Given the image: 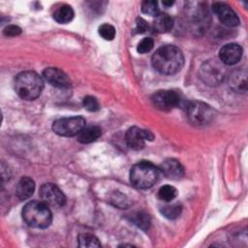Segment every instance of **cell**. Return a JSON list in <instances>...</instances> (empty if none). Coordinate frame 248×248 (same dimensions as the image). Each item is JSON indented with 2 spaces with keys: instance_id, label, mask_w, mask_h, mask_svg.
I'll use <instances>...</instances> for the list:
<instances>
[{
  "instance_id": "obj_1",
  "label": "cell",
  "mask_w": 248,
  "mask_h": 248,
  "mask_svg": "<svg viewBox=\"0 0 248 248\" xmlns=\"http://www.w3.org/2000/svg\"><path fill=\"white\" fill-rule=\"evenodd\" d=\"M152 65L156 71L164 75H174L184 65L182 51L172 45H166L159 47L151 58Z\"/></svg>"
},
{
  "instance_id": "obj_2",
  "label": "cell",
  "mask_w": 248,
  "mask_h": 248,
  "mask_svg": "<svg viewBox=\"0 0 248 248\" xmlns=\"http://www.w3.org/2000/svg\"><path fill=\"white\" fill-rule=\"evenodd\" d=\"M43 88L44 80L36 72L25 71L16 77L15 89L21 99L35 100L41 95Z\"/></svg>"
},
{
  "instance_id": "obj_3",
  "label": "cell",
  "mask_w": 248,
  "mask_h": 248,
  "mask_svg": "<svg viewBox=\"0 0 248 248\" xmlns=\"http://www.w3.org/2000/svg\"><path fill=\"white\" fill-rule=\"evenodd\" d=\"M22 218L30 227L46 229L52 221V214L48 205L44 202L32 201L23 206Z\"/></svg>"
},
{
  "instance_id": "obj_4",
  "label": "cell",
  "mask_w": 248,
  "mask_h": 248,
  "mask_svg": "<svg viewBox=\"0 0 248 248\" xmlns=\"http://www.w3.org/2000/svg\"><path fill=\"white\" fill-rule=\"evenodd\" d=\"M159 176V170L149 162L135 164L130 171L131 183L139 189H146L153 186Z\"/></svg>"
},
{
  "instance_id": "obj_5",
  "label": "cell",
  "mask_w": 248,
  "mask_h": 248,
  "mask_svg": "<svg viewBox=\"0 0 248 248\" xmlns=\"http://www.w3.org/2000/svg\"><path fill=\"white\" fill-rule=\"evenodd\" d=\"M186 112L190 122L199 126L210 123L215 115V112L211 107L199 101L190 103L186 108Z\"/></svg>"
},
{
  "instance_id": "obj_6",
  "label": "cell",
  "mask_w": 248,
  "mask_h": 248,
  "mask_svg": "<svg viewBox=\"0 0 248 248\" xmlns=\"http://www.w3.org/2000/svg\"><path fill=\"white\" fill-rule=\"evenodd\" d=\"M84 127L85 119L81 116L59 118L52 124L53 132L62 137L78 136Z\"/></svg>"
},
{
  "instance_id": "obj_7",
  "label": "cell",
  "mask_w": 248,
  "mask_h": 248,
  "mask_svg": "<svg viewBox=\"0 0 248 248\" xmlns=\"http://www.w3.org/2000/svg\"><path fill=\"white\" fill-rule=\"evenodd\" d=\"M40 196L48 206L61 207L66 202V197L62 190L52 183L43 184L40 188Z\"/></svg>"
},
{
  "instance_id": "obj_8",
  "label": "cell",
  "mask_w": 248,
  "mask_h": 248,
  "mask_svg": "<svg viewBox=\"0 0 248 248\" xmlns=\"http://www.w3.org/2000/svg\"><path fill=\"white\" fill-rule=\"evenodd\" d=\"M201 77L207 84L216 85L224 78V68L218 61H206L201 68Z\"/></svg>"
},
{
  "instance_id": "obj_9",
  "label": "cell",
  "mask_w": 248,
  "mask_h": 248,
  "mask_svg": "<svg viewBox=\"0 0 248 248\" xmlns=\"http://www.w3.org/2000/svg\"><path fill=\"white\" fill-rule=\"evenodd\" d=\"M151 102L160 110H170L179 104V96L172 90H160L152 95Z\"/></svg>"
},
{
  "instance_id": "obj_10",
  "label": "cell",
  "mask_w": 248,
  "mask_h": 248,
  "mask_svg": "<svg viewBox=\"0 0 248 248\" xmlns=\"http://www.w3.org/2000/svg\"><path fill=\"white\" fill-rule=\"evenodd\" d=\"M154 136L151 132L140 129L139 127H131L126 132V142L128 146L134 150H140L143 148L145 140H152Z\"/></svg>"
},
{
  "instance_id": "obj_11",
  "label": "cell",
  "mask_w": 248,
  "mask_h": 248,
  "mask_svg": "<svg viewBox=\"0 0 248 248\" xmlns=\"http://www.w3.org/2000/svg\"><path fill=\"white\" fill-rule=\"evenodd\" d=\"M212 9L219 17L220 21L225 25L233 27L239 24V18L236 13L228 4L224 2H214Z\"/></svg>"
},
{
  "instance_id": "obj_12",
  "label": "cell",
  "mask_w": 248,
  "mask_h": 248,
  "mask_svg": "<svg viewBox=\"0 0 248 248\" xmlns=\"http://www.w3.org/2000/svg\"><path fill=\"white\" fill-rule=\"evenodd\" d=\"M44 78L52 86L58 88H68L71 84L68 76L60 69L49 67L43 72Z\"/></svg>"
},
{
  "instance_id": "obj_13",
  "label": "cell",
  "mask_w": 248,
  "mask_h": 248,
  "mask_svg": "<svg viewBox=\"0 0 248 248\" xmlns=\"http://www.w3.org/2000/svg\"><path fill=\"white\" fill-rule=\"evenodd\" d=\"M242 47L237 44H228L221 47L219 59L225 65L236 64L242 57Z\"/></svg>"
},
{
  "instance_id": "obj_14",
  "label": "cell",
  "mask_w": 248,
  "mask_h": 248,
  "mask_svg": "<svg viewBox=\"0 0 248 248\" xmlns=\"http://www.w3.org/2000/svg\"><path fill=\"white\" fill-rule=\"evenodd\" d=\"M160 170L170 179H179L184 175V169L179 161L169 158L166 159L160 166Z\"/></svg>"
},
{
  "instance_id": "obj_15",
  "label": "cell",
  "mask_w": 248,
  "mask_h": 248,
  "mask_svg": "<svg viewBox=\"0 0 248 248\" xmlns=\"http://www.w3.org/2000/svg\"><path fill=\"white\" fill-rule=\"evenodd\" d=\"M34 191H35V182L33 181V179L27 176L21 177L16 189L17 198L22 201L27 200L33 195Z\"/></svg>"
},
{
  "instance_id": "obj_16",
  "label": "cell",
  "mask_w": 248,
  "mask_h": 248,
  "mask_svg": "<svg viewBox=\"0 0 248 248\" xmlns=\"http://www.w3.org/2000/svg\"><path fill=\"white\" fill-rule=\"evenodd\" d=\"M173 26V19L166 13H159L155 16L153 21V29L157 33H166L171 30Z\"/></svg>"
},
{
  "instance_id": "obj_17",
  "label": "cell",
  "mask_w": 248,
  "mask_h": 248,
  "mask_svg": "<svg viewBox=\"0 0 248 248\" xmlns=\"http://www.w3.org/2000/svg\"><path fill=\"white\" fill-rule=\"evenodd\" d=\"M102 135V130L98 126H85L78 135V140L81 143L95 141Z\"/></svg>"
},
{
  "instance_id": "obj_18",
  "label": "cell",
  "mask_w": 248,
  "mask_h": 248,
  "mask_svg": "<svg viewBox=\"0 0 248 248\" xmlns=\"http://www.w3.org/2000/svg\"><path fill=\"white\" fill-rule=\"evenodd\" d=\"M246 72H241L240 70H236L232 72L229 77V85L232 89L235 91H241L246 89L247 85V78Z\"/></svg>"
},
{
  "instance_id": "obj_19",
  "label": "cell",
  "mask_w": 248,
  "mask_h": 248,
  "mask_svg": "<svg viewBox=\"0 0 248 248\" xmlns=\"http://www.w3.org/2000/svg\"><path fill=\"white\" fill-rule=\"evenodd\" d=\"M74 10L69 5L58 7L53 13V18L58 23H68L74 18Z\"/></svg>"
},
{
  "instance_id": "obj_20",
  "label": "cell",
  "mask_w": 248,
  "mask_h": 248,
  "mask_svg": "<svg viewBox=\"0 0 248 248\" xmlns=\"http://www.w3.org/2000/svg\"><path fill=\"white\" fill-rule=\"evenodd\" d=\"M177 196V190L171 185H164L158 191V198L163 202H171Z\"/></svg>"
},
{
  "instance_id": "obj_21",
  "label": "cell",
  "mask_w": 248,
  "mask_h": 248,
  "mask_svg": "<svg viewBox=\"0 0 248 248\" xmlns=\"http://www.w3.org/2000/svg\"><path fill=\"white\" fill-rule=\"evenodd\" d=\"M78 246L80 247H101L99 239L90 233H81L78 237Z\"/></svg>"
},
{
  "instance_id": "obj_22",
  "label": "cell",
  "mask_w": 248,
  "mask_h": 248,
  "mask_svg": "<svg viewBox=\"0 0 248 248\" xmlns=\"http://www.w3.org/2000/svg\"><path fill=\"white\" fill-rule=\"evenodd\" d=\"M182 211V207L178 203L167 204L161 208V213L168 219L177 218Z\"/></svg>"
},
{
  "instance_id": "obj_23",
  "label": "cell",
  "mask_w": 248,
  "mask_h": 248,
  "mask_svg": "<svg viewBox=\"0 0 248 248\" xmlns=\"http://www.w3.org/2000/svg\"><path fill=\"white\" fill-rule=\"evenodd\" d=\"M141 11L143 14L148 16H157L159 12L158 2L153 0H145L141 3Z\"/></svg>"
},
{
  "instance_id": "obj_24",
  "label": "cell",
  "mask_w": 248,
  "mask_h": 248,
  "mask_svg": "<svg viewBox=\"0 0 248 248\" xmlns=\"http://www.w3.org/2000/svg\"><path fill=\"white\" fill-rule=\"evenodd\" d=\"M99 35L107 41H111L115 37V28L108 23H104L99 27Z\"/></svg>"
},
{
  "instance_id": "obj_25",
  "label": "cell",
  "mask_w": 248,
  "mask_h": 248,
  "mask_svg": "<svg viewBox=\"0 0 248 248\" xmlns=\"http://www.w3.org/2000/svg\"><path fill=\"white\" fill-rule=\"evenodd\" d=\"M82 105L88 111H97L100 108L99 102L93 96L84 97L82 100Z\"/></svg>"
},
{
  "instance_id": "obj_26",
  "label": "cell",
  "mask_w": 248,
  "mask_h": 248,
  "mask_svg": "<svg viewBox=\"0 0 248 248\" xmlns=\"http://www.w3.org/2000/svg\"><path fill=\"white\" fill-rule=\"evenodd\" d=\"M133 220L138 227L143 230L148 229L150 225V218L144 213H137L135 216H133Z\"/></svg>"
},
{
  "instance_id": "obj_27",
  "label": "cell",
  "mask_w": 248,
  "mask_h": 248,
  "mask_svg": "<svg viewBox=\"0 0 248 248\" xmlns=\"http://www.w3.org/2000/svg\"><path fill=\"white\" fill-rule=\"evenodd\" d=\"M153 46H154L153 39L149 38V37H146V38H143L139 43L137 50L140 53H147V52H149L153 48Z\"/></svg>"
},
{
  "instance_id": "obj_28",
  "label": "cell",
  "mask_w": 248,
  "mask_h": 248,
  "mask_svg": "<svg viewBox=\"0 0 248 248\" xmlns=\"http://www.w3.org/2000/svg\"><path fill=\"white\" fill-rule=\"evenodd\" d=\"M3 32L6 36L15 37V36H17L21 33V29L16 25H8L7 27H5Z\"/></svg>"
},
{
  "instance_id": "obj_29",
  "label": "cell",
  "mask_w": 248,
  "mask_h": 248,
  "mask_svg": "<svg viewBox=\"0 0 248 248\" xmlns=\"http://www.w3.org/2000/svg\"><path fill=\"white\" fill-rule=\"evenodd\" d=\"M136 29H137L138 33H144L148 29V24L144 19L139 17L137 19V28Z\"/></svg>"
},
{
  "instance_id": "obj_30",
  "label": "cell",
  "mask_w": 248,
  "mask_h": 248,
  "mask_svg": "<svg viewBox=\"0 0 248 248\" xmlns=\"http://www.w3.org/2000/svg\"><path fill=\"white\" fill-rule=\"evenodd\" d=\"M173 4V2H166V1H163V5L165 6H171Z\"/></svg>"
}]
</instances>
